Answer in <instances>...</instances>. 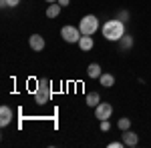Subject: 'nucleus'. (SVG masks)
Returning <instances> with one entry per match:
<instances>
[{"label": "nucleus", "instance_id": "nucleus-1", "mask_svg": "<svg viewBox=\"0 0 151 148\" xmlns=\"http://www.w3.org/2000/svg\"><path fill=\"white\" fill-rule=\"evenodd\" d=\"M103 36L109 40V42H119L123 36H125V22L119 20V18H113V20H107L101 28Z\"/></svg>", "mask_w": 151, "mask_h": 148}, {"label": "nucleus", "instance_id": "nucleus-2", "mask_svg": "<svg viewBox=\"0 0 151 148\" xmlns=\"http://www.w3.org/2000/svg\"><path fill=\"white\" fill-rule=\"evenodd\" d=\"M50 96H52L50 82L48 80H38V86H36V92H35V102L38 106H45L47 102H50Z\"/></svg>", "mask_w": 151, "mask_h": 148}, {"label": "nucleus", "instance_id": "nucleus-3", "mask_svg": "<svg viewBox=\"0 0 151 148\" xmlns=\"http://www.w3.org/2000/svg\"><path fill=\"white\" fill-rule=\"evenodd\" d=\"M79 30H81V34L93 36L95 32L99 30V18H97L95 14H87V16H83L81 22H79Z\"/></svg>", "mask_w": 151, "mask_h": 148}, {"label": "nucleus", "instance_id": "nucleus-4", "mask_svg": "<svg viewBox=\"0 0 151 148\" xmlns=\"http://www.w3.org/2000/svg\"><path fill=\"white\" fill-rule=\"evenodd\" d=\"M60 36H63V40L65 42H69V44H75V42H79L81 40V30L77 28V26H70V24H67V26H63L60 28Z\"/></svg>", "mask_w": 151, "mask_h": 148}, {"label": "nucleus", "instance_id": "nucleus-5", "mask_svg": "<svg viewBox=\"0 0 151 148\" xmlns=\"http://www.w3.org/2000/svg\"><path fill=\"white\" fill-rule=\"evenodd\" d=\"M111 114H113V106L109 102H101L99 106H95V118L99 120H109Z\"/></svg>", "mask_w": 151, "mask_h": 148}, {"label": "nucleus", "instance_id": "nucleus-6", "mask_svg": "<svg viewBox=\"0 0 151 148\" xmlns=\"http://www.w3.org/2000/svg\"><path fill=\"white\" fill-rule=\"evenodd\" d=\"M121 140H123V144H125V146H131V148L139 144V136H137V134H135L131 128L123 132V138H121Z\"/></svg>", "mask_w": 151, "mask_h": 148}, {"label": "nucleus", "instance_id": "nucleus-7", "mask_svg": "<svg viewBox=\"0 0 151 148\" xmlns=\"http://www.w3.org/2000/svg\"><path fill=\"white\" fill-rule=\"evenodd\" d=\"M28 44H30V48H32V50H36V52H38V50H45L47 42H45V38H42L40 34H32L30 38H28Z\"/></svg>", "mask_w": 151, "mask_h": 148}, {"label": "nucleus", "instance_id": "nucleus-8", "mask_svg": "<svg viewBox=\"0 0 151 148\" xmlns=\"http://www.w3.org/2000/svg\"><path fill=\"white\" fill-rule=\"evenodd\" d=\"M77 44H79V48H81L83 52H87V50H93L95 40H93V36H89V34H83V36H81V40H79Z\"/></svg>", "mask_w": 151, "mask_h": 148}, {"label": "nucleus", "instance_id": "nucleus-9", "mask_svg": "<svg viewBox=\"0 0 151 148\" xmlns=\"http://www.w3.org/2000/svg\"><path fill=\"white\" fill-rule=\"evenodd\" d=\"M12 120V110L8 106H2L0 108V126H8Z\"/></svg>", "mask_w": 151, "mask_h": 148}, {"label": "nucleus", "instance_id": "nucleus-10", "mask_svg": "<svg viewBox=\"0 0 151 148\" xmlns=\"http://www.w3.org/2000/svg\"><path fill=\"white\" fill-rule=\"evenodd\" d=\"M101 74H103V70H101V66H99L97 62H93V64L87 66V76H89V78H101Z\"/></svg>", "mask_w": 151, "mask_h": 148}, {"label": "nucleus", "instance_id": "nucleus-11", "mask_svg": "<svg viewBox=\"0 0 151 148\" xmlns=\"http://www.w3.org/2000/svg\"><path fill=\"white\" fill-rule=\"evenodd\" d=\"M85 100H87V106L95 108V106H99V104H101V96H99V92H89Z\"/></svg>", "mask_w": 151, "mask_h": 148}, {"label": "nucleus", "instance_id": "nucleus-12", "mask_svg": "<svg viewBox=\"0 0 151 148\" xmlns=\"http://www.w3.org/2000/svg\"><path fill=\"white\" fill-rule=\"evenodd\" d=\"M99 82H101V86H105V88H111L113 84H115V76L113 74H101V78H99Z\"/></svg>", "mask_w": 151, "mask_h": 148}, {"label": "nucleus", "instance_id": "nucleus-13", "mask_svg": "<svg viewBox=\"0 0 151 148\" xmlns=\"http://www.w3.org/2000/svg\"><path fill=\"white\" fill-rule=\"evenodd\" d=\"M60 8H63V6H60L58 2H52V4L47 8V16L48 18H57L58 14H60Z\"/></svg>", "mask_w": 151, "mask_h": 148}, {"label": "nucleus", "instance_id": "nucleus-14", "mask_svg": "<svg viewBox=\"0 0 151 148\" xmlns=\"http://www.w3.org/2000/svg\"><path fill=\"white\" fill-rule=\"evenodd\" d=\"M119 44H121V48H123V50L133 48V36H131V34H125L121 40H119Z\"/></svg>", "mask_w": 151, "mask_h": 148}, {"label": "nucleus", "instance_id": "nucleus-15", "mask_svg": "<svg viewBox=\"0 0 151 148\" xmlns=\"http://www.w3.org/2000/svg\"><path fill=\"white\" fill-rule=\"evenodd\" d=\"M117 126H119V130H121V132H125V130H129V128H131V120L123 116V118H119V122H117Z\"/></svg>", "mask_w": 151, "mask_h": 148}, {"label": "nucleus", "instance_id": "nucleus-16", "mask_svg": "<svg viewBox=\"0 0 151 148\" xmlns=\"http://www.w3.org/2000/svg\"><path fill=\"white\" fill-rule=\"evenodd\" d=\"M0 4H2V6H10V8H16V6L20 4V0H0Z\"/></svg>", "mask_w": 151, "mask_h": 148}, {"label": "nucleus", "instance_id": "nucleus-17", "mask_svg": "<svg viewBox=\"0 0 151 148\" xmlns=\"http://www.w3.org/2000/svg\"><path fill=\"white\" fill-rule=\"evenodd\" d=\"M101 130H103V132H109V130H111V122H109V120H101Z\"/></svg>", "mask_w": 151, "mask_h": 148}, {"label": "nucleus", "instance_id": "nucleus-18", "mask_svg": "<svg viewBox=\"0 0 151 148\" xmlns=\"http://www.w3.org/2000/svg\"><path fill=\"white\" fill-rule=\"evenodd\" d=\"M119 20L127 22V20H129V12H127V10H121V12H119Z\"/></svg>", "mask_w": 151, "mask_h": 148}, {"label": "nucleus", "instance_id": "nucleus-19", "mask_svg": "<svg viewBox=\"0 0 151 148\" xmlns=\"http://www.w3.org/2000/svg\"><path fill=\"white\" fill-rule=\"evenodd\" d=\"M123 146H125V144H123V140H121V142H117V140H115V142H111V144H109V148H123Z\"/></svg>", "mask_w": 151, "mask_h": 148}, {"label": "nucleus", "instance_id": "nucleus-20", "mask_svg": "<svg viewBox=\"0 0 151 148\" xmlns=\"http://www.w3.org/2000/svg\"><path fill=\"white\" fill-rule=\"evenodd\" d=\"M57 2L60 4V6H63V8H65V6H69V2H70V0H57Z\"/></svg>", "mask_w": 151, "mask_h": 148}, {"label": "nucleus", "instance_id": "nucleus-21", "mask_svg": "<svg viewBox=\"0 0 151 148\" xmlns=\"http://www.w3.org/2000/svg\"><path fill=\"white\" fill-rule=\"evenodd\" d=\"M47 2H48V4H52V2H57V0H47Z\"/></svg>", "mask_w": 151, "mask_h": 148}]
</instances>
